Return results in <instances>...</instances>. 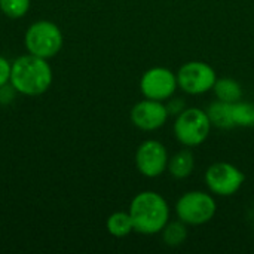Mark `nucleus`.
Returning a JSON list of instances; mask_svg holds the SVG:
<instances>
[{"instance_id":"f257e3e1","label":"nucleus","mask_w":254,"mask_h":254,"mask_svg":"<svg viewBox=\"0 0 254 254\" xmlns=\"http://www.w3.org/2000/svg\"><path fill=\"white\" fill-rule=\"evenodd\" d=\"M128 211L134 223V232L141 235L161 234L164 226L170 222V205L167 199L155 190L137 193Z\"/></svg>"},{"instance_id":"f03ea898","label":"nucleus","mask_w":254,"mask_h":254,"mask_svg":"<svg viewBox=\"0 0 254 254\" xmlns=\"http://www.w3.org/2000/svg\"><path fill=\"white\" fill-rule=\"evenodd\" d=\"M9 82L22 95H42L52 83V68L45 58L27 54L12 63Z\"/></svg>"},{"instance_id":"7ed1b4c3","label":"nucleus","mask_w":254,"mask_h":254,"mask_svg":"<svg viewBox=\"0 0 254 254\" xmlns=\"http://www.w3.org/2000/svg\"><path fill=\"white\" fill-rule=\"evenodd\" d=\"M211 128L207 112L199 107H186L179 116H176L173 125L177 141L189 149L201 146L208 138Z\"/></svg>"},{"instance_id":"20e7f679","label":"nucleus","mask_w":254,"mask_h":254,"mask_svg":"<svg viewBox=\"0 0 254 254\" xmlns=\"http://www.w3.org/2000/svg\"><path fill=\"white\" fill-rule=\"evenodd\" d=\"M217 211V204L211 192L189 190L176 202L177 219L188 226H201L208 223Z\"/></svg>"},{"instance_id":"39448f33","label":"nucleus","mask_w":254,"mask_h":254,"mask_svg":"<svg viewBox=\"0 0 254 254\" xmlns=\"http://www.w3.org/2000/svg\"><path fill=\"white\" fill-rule=\"evenodd\" d=\"M25 48L28 54L40 58H52L63 48V33L51 21H37L25 31Z\"/></svg>"},{"instance_id":"423d86ee","label":"nucleus","mask_w":254,"mask_h":254,"mask_svg":"<svg viewBox=\"0 0 254 254\" xmlns=\"http://www.w3.org/2000/svg\"><path fill=\"white\" fill-rule=\"evenodd\" d=\"M205 185L208 190L220 198H228L235 195L244 185V173L231 162H214L205 171Z\"/></svg>"},{"instance_id":"0eeeda50","label":"nucleus","mask_w":254,"mask_h":254,"mask_svg":"<svg viewBox=\"0 0 254 254\" xmlns=\"http://www.w3.org/2000/svg\"><path fill=\"white\" fill-rule=\"evenodd\" d=\"M176 74L179 88L189 95H202L213 91L217 80L214 68L204 61H188Z\"/></svg>"},{"instance_id":"6e6552de","label":"nucleus","mask_w":254,"mask_h":254,"mask_svg":"<svg viewBox=\"0 0 254 254\" xmlns=\"http://www.w3.org/2000/svg\"><path fill=\"white\" fill-rule=\"evenodd\" d=\"M179 88L177 74L167 67H152L140 79V91L144 98L167 101Z\"/></svg>"},{"instance_id":"1a4fd4ad","label":"nucleus","mask_w":254,"mask_h":254,"mask_svg":"<svg viewBox=\"0 0 254 254\" xmlns=\"http://www.w3.org/2000/svg\"><path fill=\"white\" fill-rule=\"evenodd\" d=\"M168 150L158 140H146L135 150V167L147 179L162 176L168 168Z\"/></svg>"},{"instance_id":"9d476101","label":"nucleus","mask_w":254,"mask_h":254,"mask_svg":"<svg viewBox=\"0 0 254 254\" xmlns=\"http://www.w3.org/2000/svg\"><path fill=\"white\" fill-rule=\"evenodd\" d=\"M129 118L135 128L150 132V131H156L162 128L167 124L170 115L167 112L164 101L144 98L134 104V107L131 109Z\"/></svg>"},{"instance_id":"9b49d317","label":"nucleus","mask_w":254,"mask_h":254,"mask_svg":"<svg viewBox=\"0 0 254 254\" xmlns=\"http://www.w3.org/2000/svg\"><path fill=\"white\" fill-rule=\"evenodd\" d=\"M195 168V155L192 153V150L188 149H182L179 150L176 155H173L168 161V168L167 171L177 180H183L188 179L192 171Z\"/></svg>"},{"instance_id":"f8f14e48","label":"nucleus","mask_w":254,"mask_h":254,"mask_svg":"<svg viewBox=\"0 0 254 254\" xmlns=\"http://www.w3.org/2000/svg\"><path fill=\"white\" fill-rule=\"evenodd\" d=\"M232 104L234 103H225V101L216 100L208 106L205 112L208 115L211 127H216L219 129L235 128L234 118H232Z\"/></svg>"},{"instance_id":"ddd939ff","label":"nucleus","mask_w":254,"mask_h":254,"mask_svg":"<svg viewBox=\"0 0 254 254\" xmlns=\"http://www.w3.org/2000/svg\"><path fill=\"white\" fill-rule=\"evenodd\" d=\"M213 91L216 98L225 103H237L243 98V88L232 77H217Z\"/></svg>"},{"instance_id":"4468645a","label":"nucleus","mask_w":254,"mask_h":254,"mask_svg":"<svg viewBox=\"0 0 254 254\" xmlns=\"http://www.w3.org/2000/svg\"><path fill=\"white\" fill-rule=\"evenodd\" d=\"M106 228L109 234L116 238L128 237L131 232H134V223L129 216V211H116L110 214L106 222Z\"/></svg>"},{"instance_id":"2eb2a0df","label":"nucleus","mask_w":254,"mask_h":254,"mask_svg":"<svg viewBox=\"0 0 254 254\" xmlns=\"http://www.w3.org/2000/svg\"><path fill=\"white\" fill-rule=\"evenodd\" d=\"M161 234H162V241L165 243V246L179 247L188 238V225L177 219V220L168 222L161 231Z\"/></svg>"},{"instance_id":"dca6fc26","label":"nucleus","mask_w":254,"mask_h":254,"mask_svg":"<svg viewBox=\"0 0 254 254\" xmlns=\"http://www.w3.org/2000/svg\"><path fill=\"white\" fill-rule=\"evenodd\" d=\"M232 118L235 128H254V103L237 101L232 104Z\"/></svg>"},{"instance_id":"f3484780","label":"nucleus","mask_w":254,"mask_h":254,"mask_svg":"<svg viewBox=\"0 0 254 254\" xmlns=\"http://www.w3.org/2000/svg\"><path fill=\"white\" fill-rule=\"evenodd\" d=\"M31 0H0V10L10 19L24 16L30 9Z\"/></svg>"},{"instance_id":"a211bd4d","label":"nucleus","mask_w":254,"mask_h":254,"mask_svg":"<svg viewBox=\"0 0 254 254\" xmlns=\"http://www.w3.org/2000/svg\"><path fill=\"white\" fill-rule=\"evenodd\" d=\"M165 103V107H167V112L170 116H179L188 106H186V101L182 98V97H170Z\"/></svg>"},{"instance_id":"6ab92c4d","label":"nucleus","mask_w":254,"mask_h":254,"mask_svg":"<svg viewBox=\"0 0 254 254\" xmlns=\"http://www.w3.org/2000/svg\"><path fill=\"white\" fill-rule=\"evenodd\" d=\"M10 68L12 64L4 57H0V88H3L10 80Z\"/></svg>"}]
</instances>
